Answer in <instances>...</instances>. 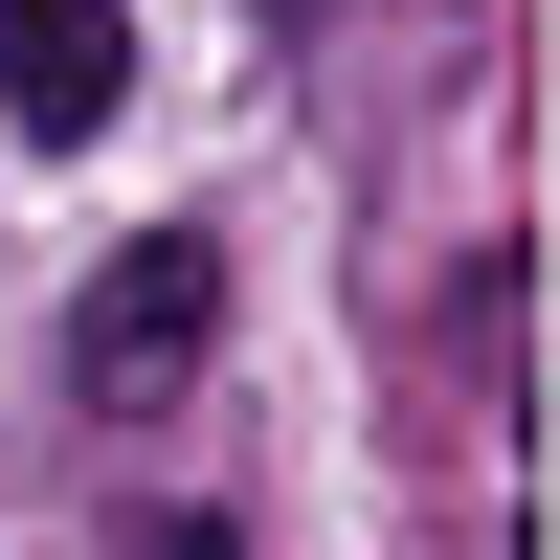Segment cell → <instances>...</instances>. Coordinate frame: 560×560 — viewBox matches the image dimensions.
Returning <instances> with one entry per match:
<instances>
[{
    "mask_svg": "<svg viewBox=\"0 0 560 560\" xmlns=\"http://www.w3.org/2000/svg\"><path fill=\"white\" fill-rule=\"evenodd\" d=\"M202 337H224V247H202V224H135V247L90 269V314H68V382L135 427V404L202 382Z\"/></svg>",
    "mask_w": 560,
    "mask_h": 560,
    "instance_id": "obj_1",
    "label": "cell"
},
{
    "mask_svg": "<svg viewBox=\"0 0 560 560\" xmlns=\"http://www.w3.org/2000/svg\"><path fill=\"white\" fill-rule=\"evenodd\" d=\"M0 113L23 135H113L135 113V0H0Z\"/></svg>",
    "mask_w": 560,
    "mask_h": 560,
    "instance_id": "obj_2",
    "label": "cell"
}]
</instances>
